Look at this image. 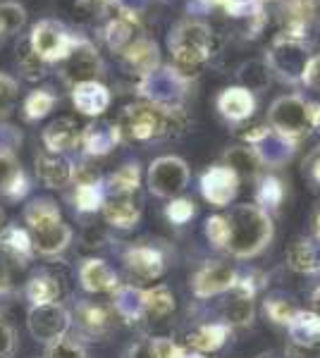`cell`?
<instances>
[{"label":"cell","instance_id":"obj_41","mask_svg":"<svg viewBox=\"0 0 320 358\" xmlns=\"http://www.w3.org/2000/svg\"><path fill=\"white\" fill-rule=\"evenodd\" d=\"M206 234L215 246H225L227 244V217L215 215L206 222Z\"/></svg>","mask_w":320,"mask_h":358},{"label":"cell","instance_id":"obj_28","mask_svg":"<svg viewBox=\"0 0 320 358\" xmlns=\"http://www.w3.org/2000/svg\"><path fill=\"white\" fill-rule=\"evenodd\" d=\"M17 65H20V72L25 74V79H29V82H36V79L46 74V62L32 50L29 38L20 41V45H17Z\"/></svg>","mask_w":320,"mask_h":358},{"label":"cell","instance_id":"obj_29","mask_svg":"<svg viewBox=\"0 0 320 358\" xmlns=\"http://www.w3.org/2000/svg\"><path fill=\"white\" fill-rule=\"evenodd\" d=\"M60 294V285L53 280V277H34L27 287V296L32 299L34 306H43V303H53Z\"/></svg>","mask_w":320,"mask_h":358},{"label":"cell","instance_id":"obj_1","mask_svg":"<svg viewBox=\"0 0 320 358\" xmlns=\"http://www.w3.org/2000/svg\"><path fill=\"white\" fill-rule=\"evenodd\" d=\"M167 45L172 53L170 67L187 82L191 77H199L201 67L215 53V34L206 22L184 20L170 31Z\"/></svg>","mask_w":320,"mask_h":358},{"label":"cell","instance_id":"obj_27","mask_svg":"<svg viewBox=\"0 0 320 358\" xmlns=\"http://www.w3.org/2000/svg\"><path fill=\"white\" fill-rule=\"evenodd\" d=\"M187 339H189V344L199 351H215L225 344L227 327L225 325H206V327H199L196 332H191Z\"/></svg>","mask_w":320,"mask_h":358},{"label":"cell","instance_id":"obj_25","mask_svg":"<svg viewBox=\"0 0 320 358\" xmlns=\"http://www.w3.org/2000/svg\"><path fill=\"white\" fill-rule=\"evenodd\" d=\"M0 192L5 194H17L25 192V177H22L20 167L13 153L0 151Z\"/></svg>","mask_w":320,"mask_h":358},{"label":"cell","instance_id":"obj_39","mask_svg":"<svg viewBox=\"0 0 320 358\" xmlns=\"http://www.w3.org/2000/svg\"><path fill=\"white\" fill-rule=\"evenodd\" d=\"M101 201L103 196L98 192L96 182H86L77 187V206L81 210H96V208H101Z\"/></svg>","mask_w":320,"mask_h":358},{"label":"cell","instance_id":"obj_22","mask_svg":"<svg viewBox=\"0 0 320 358\" xmlns=\"http://www.w3.org/2000/svg\"><path fill=\"white\" fill-rule=\"evenodd\" d=\"M260 153L256 148H246V146H232L230 151L225 153V167H230L237 177L239 175H256L260 167Z\"/></svg>","mask_w":320,"mask_h":358},{"label":"cell","instance_id":"obj_6","mask_svg":"<svg viewBox=\"0 0 320 358\" xmlns=\"http://www.w3.org/2000/svg\"><path fill=\"white\" fill-rule=\"evenodd\" d=\"M189 182V167L182 158L174 155H162L153 160L148 170V189L151 194L160 196V199H170L179 194Z\"/></svg>","mask_w":320,"mask_h":358},{"label":"cell","instance_id":"obj_44","mask_svg":"<svg viewBox=\"0 0 320 358\" xmlns=\"http://www.w3.org/2000/svg\"><path fill=\"white\" fill-rule=\"evenodd\" d=\"M48 358H86V356L81 351V346L65 342V339H57L48 349Z\"/></svg>","mask_w":320,"mask_h":358},{"label":"cell","instance_id":"obj_13","mask_svg":"<svg viewBox=\"0 0 320 358\" xmlns=\"http://www.w3.org/2000/svg\"><path fill=\"white\" fill-rule=\"evenodd\" d=\"M235 287V270L223 263H211L194 277V294L201 299Z\"/></svg>","mask_w":320,"mask_h":358},{"label":"cell","instance_id":"obj_19","mask_svg":"<svg viewBox=\"0 0 320 358\" xmlns=\"http://www.w3.org/2000/svg\"><path fill=\"white\" fill-rule=\"evenodd\" d=\"M289 332L294 349H311L320 344V315L318 313H294L289 320Z\"/></svg>","mask_w":320,"mask_h":358},{"label":"cell","instance_id":"obj_37","mask_svg":"<svg viewBox=\"0 0 320 358\" xmlns=\"http://www.w3.org/2000/svg\"><path fill=\"white\" fill-rule=\"evenodd\" d=\"M29 244H32V241H29V236L22 232V229L10 227V229H3V232H0V248L8 251V253H13L15 258L27 256Z\"/></svg>","mask_w":320,"mask_h":358},{"label":"cell","instance_id":"obj_52","mask_svg":"<svg viewBox=\"0 0 320 358\" xmlns=\"http://www.w3.org/2000/svg\"><path fill=\"white\" fill-rule=\"evenodd\" d=\"M313 301H316V308H318V315H320V289L316 292V296H313Z\"/></svg>","mask_w":320,"mask_h":358},{"label":"cell","instance_id":"obj_23","mask_svg":"<svg viewBox=\"0 0 320 358\" xmlns=\"http://www.w3.org/2000/svg\"><path fill=\"white\" fill-rule=\"evenodd\" d=\"M141 308L148 317L160 320V317L170 315L174 310V296L165 287H153V289L141 294Z\"/></svg>","mask_w":320,"mask_h":358},{"label":"cell","instance_id":"obj_34","mask_svg":"<svg viewBox=\"0 0 320 358\" xmlns=\"http://www.w3.org/2000/svg\"><path fill=\"white\" fill-rule=\"evenodd\" d=\"M79 317H81V322H84V325L89 327L91 332L108 330L110 322H113V315H110V310L106 308V306H96V303L81 306Z\"/></svg>","mask_w":320,"mask_h":358},{"label":"cell","instance_id":"obj_46","mask_svg":"<svg viewBox=\"0 0 320 358\" xmlns=\"http://www.w3.org/2000/svg\"><path fill=\"white\" fill-rule=\"evenodd\" d=\"M282 199V187L277 179H265L263 187H260V201L267 206H277Z\"/></svg>","mask_w":320,"mask_h":358},{"label":"cell","instance_id":"obj_30","mask_svg":"<svg viewBox=\"0 0 320 358\" xmlns=\"http://www.w3.org/2000/svg\"><path fill=\"white\" fill-rule=\"evenodd\" d=\"M132 41H134V24L130 20H125V17H118V20H113L106 27V43L113 50H118V53H122Z\"/></svg>","mask_w":320,"mask_h":358},{"label":"cell","instance_id":"obj_26","mask_svg":"<svg viewBox=\"0 0 320 358\" xmlns=\"http://www.w3.org/2000/svg\"><path fill=\"white\" fill-rule=\"evenodd\" d=\"M237 77H239V82H242V89L260 91L270 82V67H267L265 62H256V60L244 62L239 67V72H237Z\"/></svg>","mask_w":320,"mask_h":358},{"label":"cell","instance_id":"obj_33","mask_svg":"<svg viewBox=\"0 0 320 358\" xmlns=\"http://www.w3.org/2000/svg\"><path fill=\"white\" fill-rule=\"evenodd\" d=\"M289 265L294 270H301V273H311V270L318 268V256L311 241H299V244L289 248Z\"/></svg>","mask_w":320,"mask_h":358},{"label":"cell","instance_id":"obj_8","mask_svg":"<svg viewBox=\"0 0 320 358\" xmlns=\"http://www.w3.org/2000/svg\"><path fill=\"white\" fill-rule=\"evenodd\" d=\"M69 327V313L57 303H43L34 306L29 313V332L34 339L46 344H53L57 339L65 337Z\"/></svg>","mask_w":320,"mask_h":358},{"label":"cell","instance_id":"obj_20","mask_svg":"<svg viewBox=\"0 0 320 358\" xmlns=\"http://www.w3.org/2000/svg\"><path fill=\"white\" fill-rule=\"evenodd\" d=\"M79 280L84 285V289L89 292H110L118 287V275L108 268L103 261H86L79 270Z\"/></svg>","mask_w":320,"mask_h":358},{"label":"cell","instance_id":"obj_5","mask_svg":"<svg viewBox=\"0 0 320 358\" xmlns=\"http://www.w3.org/2000/svg\"><path fill=\"white\" fill-rule=\"evenodd\" d=\"M308 62V45L299 38H292L287 34H280V36L272 41L270 53L265 57V65L277 72L282 79H289V82H296L301 79V72H304Z\"/></svg>","mask_w":320,"mask_h":358},{"label":"cell","instance_id":"obj_15","mask_svg":"<svg viewBox=\"0 0 320 358\" xmlns=\"http://www.w3.org/2000/svg\"><path fill=\"white\" fill-rule=\"evenodd\" d=\"M81 141L79 124L72 117H57L55 122H50L43 131V143L50 153H62L74 148Z\"/></svg>","mask_w":320,"mask_h":358},{"label":"cell","instance_id":"obj_47","mask_svg":"<svg viewBox=\"0 0 320 358\" xmlns=\"http://www.w3.org/2000/svg\"><path fill=\"white\" fill-rule=\"evenodd\" d=\"M15 351V332L8 322L0 320V358H10Z\"/></svg>","mask_w":320,"mask_h":358},{"label":"cell","instance_id":"obj_18","mask_svg":"<svg viewBox=\"0 0 320 358\" xmlns=\"http://www.w3.org/2000/svg\"><path fill=\"white\" fill-rule=\"evenodd\" d=\"M218 108L225 117L230 120H246L253 115V108H256V101L251 96V91L242 89V86H232V89H225L223 94L218 98Z\"/></svg>","mask_w":320,"mask_h":358},{"label":"cell","instance_id":"obj_4","mask_svg":"<svg viewBox=\"0 0 320 358\" xmlns=\"http://www.w3.org/2000/svg\"><path fill=\"white\" fill-rule=\"evenodd\" d=\"M77 38L69 36V31L60 22L55 20H41L32 27L29 34V45L43 62H57L65 60L67 53Z\"/></svg>","mask_w":320,"mask_h":358},{"label":"cell","instance_id":"obj_17","mask_svg":"<svg viewBox=\"0 0 320 358\" xmlns=\"http://www.w3.org/2000/svg\"><path fill=\"white\" fill-rule=\"evenodd\" d=\"M32 232H34V246L41 253H46V256L60 253L69 244V239H72V229L67 224H62V220L41 224V227H34Z\"/></svg>","mask_w":320,"mask_h":358},{"label":"cell","instance_id":"obj_16","mask_svg":"<svg viewBox=\"0 0 320 358\" xmlns=\"http://www.w3.org/2000/svg\"><path fill=\"white\" fill-rule=\"evenodd\" d=\"M120 134H122L120 124L94 122L84 129V134H81V143H84V148L91 155H103V153H108L110 148H115V143L120 141Z\"/></svg>","mask_w":320,"mask_h":358},{"label":"cell","instance_id":"obj_40","mask_svg":"<svg viewBox=\"0 0 320 358\" xmlns=\"http://www.w3.org/2000/svg\"><path fill=\"white\" fill-rule=\"evenodd\" d=\"M17 98V82L8 74H0V117L13 108Z\"/></svg>","mask_w":320,"mask_h":358},{"label":"cell","instance_id":"obj_2","mask_svg":"<svg viewBox=\"0 0 320 358\" xmlns=\"http://www.w3.org/2000/svg\"><path fill=\"white\" fill-rule=\"evenodd\" d=\"M270 217L258 206H237L227 215V248L235 256H253L270 241Z\"/></svg>","mask_w":320,"mask_h":358},{"label":"cell","instance_id":"obj_45","mask_svg":"<svg viewBox=\"0 0 320 358\" xmlns=\"http://www.w3.org/2000/svg\"><path fill=\"white\" fill-rule=\"evenodd\" d=\"M167 217H170L172 222H187L191 215H194V203L191 201H172L170 206H167Z\"/></svg>","mask_w":320,"mask_h":358},{"label":"cell","instance_id":"obj_12","mask_svg":"<svg viewBox=\"0 0 320 358\" xmlns=\"http://www.w3.org/2000/svg\"><path fill=\"white\" fill-rule=\"evenodd\" d=\"M122 57H125V65L132 69V72L141 74V77H148L151 72L158 69L160 55H158V45L151 38H134V41L122 50Z\"/></svg>","mask_w":320,"mask_h":358},{"label":"cell","instance_id":"obj_49","mask_svg":"<svg viewBox=\"0 0 320 358\" xmlns=\"http://www.w3.org/2000/svg\"><path fill=\"white\" fill-rule=\"evenodd\" d=\"M132 358H155L153 349H151V342H144V344H139L137 349H134Z\"/></svg>","mask_w":320,"mask_h":358},{"label":"cell","instance_id":"obj_3","mask_svg":"<svg viewBox=\"0 0 320 358\" xmlns=\"http://www.w3.org/2000/svg\"><path fill=\"white\" fill-rule=\"evenodd\" d=\"M177 120H182L179 108H160V106H148V103H139V106H130L122 115L120 129H125L132 138L139 141H148V138H158L170 134L177 124Z\"/></svg>","mask_w":320,"mask_h":358},{"label":"cell","instance_id":"obj_11","mask_svg":"<svg viewBox=\"0 0 320 358\" xmlns=\"http://www.w3.org/2000/svg\"><path fill=\"white\" fill-rule=\"evenodd\" d=\"M72 101L74 108L81 115H89V117H96V115H103L110 106V91L103 84L94 82H81L74 84L72 89Z\"/></svg>","mask_w":320,"mask_h":358},{"label":"cell","instance_id":"obj_53","mask_svg":"<svg viewBox=\"0 0 320 358\" xmlns=\"http://www.w3.org/2000/svg\"><path fill=\"white\" fill-rule=\"evenodd\" d=\"M3 222H5V215H3V210H0V232H3Z\"/></svg>","mask_w":320,"mask_h":358},{"label":"cell","instance_id":"obj_42","mask_svg":"<svg viewBox=\"0 0 320 358\" xmlns=\"http://www.w3.org/2000/svg\"><path fill=\"white\" fill-rule=\"evenodd\" d=\"M301 82H304L311 91L320 94V55L308 57L304 72H301Z\"/></svg>","mask_w":320,"mask_h":358},{"label":"cell","instance_id":"obj_14","mask_svg":"<svg viewBox=\"0 0 320 358\" xmlns=\"http://www.w3.org/2000/svg\"><path fill=\"white\" fill-rule=\"evenodd\" d=\"M36 175L46 187L57 189V187H65L69 179L74 177V170L69 165L67 158H62L60 153H39L36 155Z\"/></svg>","mask_w":320,"mask_h":358},{"label":"cell","instance_id":"obj_43","mask_svg":"<svg viewBox=\"0 0 320 358\" xmlns=\"http://www.w3.org/2000/svg\"><path fill=\"white\" fill-rule=\"evenodd\" d=\"M265 310H267V315H270L275 322H280V325H289V320H292L296 313L287 301H267Z\"/></svg>","mask_w":320,"mask_h":358},{"label":"cell","instance_id":"obj_54","mask_svg":"<svg viewBox=\"0 0 320 358\" xmlns=\"http://www.w3.org/2000/svg\"><path fill=\"white\" fill-rule=\"evenodd\" d=\"M5 38V31H3V27H0V41H3Z\"/></svg>","mask_w":320,"mask_h":358},{"label":"cell","instance_id":"obj_32","mask_svg":"<svg viewBox=\"0 0 320 358\" xmlns=\"http://www.w3.org/2000/svg\"><path fill=\"white\" fill-rule=\"evenodd\" d=\"M25 22H27V10L22 8L20 3H15V0L0 3V27H3L5 36L17 34L22 27H25Z\"/></svg>","mask_w":320,"mask_h":358},{"label":"cell","instance_id":"obj_10","mask_svg":"<svg viewBox=\"0 0 320 358\" xmlns=\"http://www.w3.org/2000/svg\"><path fill=\"white\" fill-rule=\"evenodd\" d=\"M237 187H239V177L225 165L211 167V170L201 177V192L206 196V201H211L213 206L230 203L237 194Z\"/></svg>","mask_w":320,"mask_h":358},{"label":"cell","instance_id":"obj_51","mask_svg":"<svg viewBox=\"0 0 320 358\" xmlns=\"http://www.w3.org/2000/svg\"><path fill=\"white\" fill-rule=\"evenodd\" d=\"M311 172H313V177L320 182V151L311 158Z\"/></svg>","mask_w":320,"mask_h":358},{"label":"cell","instance_id":"obj_9","mask_svg":"<svg viewBox=\"0 0 320 358\" xmlns=\"http://www.w3.org/2000/svg\"><path fill=\"white\" fill-rule=\"evenodd\" d=\"M65 77L72 84H81V82H94V77L101 72V57H98V50L84 38H77L72 45V50L67 53L65 60Z\"/></svg>","mask_w":320,"mask_h":358},{"label":"cell","instance_id":"obj_55","mask_svg":"<svg viewBox=\"0 0 320 358\" xmlns=\"http://www.w3.org/2000/svg\"><path fill=\"white\" fill-rule=\"evenodd\" d=\"M318 236H320V215H318Z\"/></svg>","mask_w":320,"mask_h":358},{"label":"cell","instance_id":"obj_31","mask_svg":"<svg viewBox=\"0 0 320 358\" xmlns=\"http://www.w3.org/2000/svg\"><path fill=\"white\" fill-rule=\"evenodd\" d=\"M25 215H27V222H29V227H32V229L34 227H41V224L62 220L60 210H57V206L53 203V201H46V199L34 201V203L27 208Z\"/></svg>","mask_w":320,"mask_h":358},{"label":"cell","instance_id":"obj_48","mask_svg":"<svg viewBox=\"0 0 320 358\" xmlns=\"http://www.w3.org/2000/svg\"><path fill=\"white\" fill-rule=\"evenodd\" d=\"M306 110H308V124L320 127V106L318 103H306Z\"/></svg>","mask_w":320,"mask_h":358},{"label":"cell","instance_id":"obj_24","mask_svg":"<svg viewBox=\"0 0 320 358\" xmlns=\"http://www.w3.org/2000/svg\"><path fill=\"white\" fill-rule=\"evenodd\" d=\"M103 215L115 227H132L139 220V206L130 199H113L103 206Z\"/></svg>","mask_w":320,"mask_h":358},{"label":"cell","instance_id":"obj_35","mask_svg":"<svg viewBox=\"0 0 320 358\" xmlns=\"http://www.w3.org/2000/svg\"><path fill=\"white\" fill-rule=\"evenodd\" d=\"M53 106H55L53 94H48V91H34L25 101V115L27 120H41L53 110Z\"/></svg>","mask_w":320,"mask_h":358},{"label":"cell","instance_id":"obj_50","mask_svg":"<svg viewBox=\"0 0 320 358\" xmlns=\"http://www.w3.org/2000/svg\"><path fill=\"white\" fill-rule=\"evenodd\" d=\"M265 136H267V127H253V131H246V134H244L246 141H263Z\"/></svg>","mask_w":320,"mask_h":358},{"label":"cell","instance_id":"obj_36","mask_svg":"<svg viewBox=\"0 0 320 358\" xmlns=\"http://www.w3.org/2000/svg\"><path fill=\"white\" fill-rule=\"evenodd\" d=\"M139 179H141L139 177V167L125 165V167H120L115 175H110L108 184L113 187V192H118V194H132V192H137Z\"/></svg>","mask_w":320,"mask_h":358},{"label":"cell","instance_id":"obj_7","mask_svg":"<svg viewBox=\"0 0 320 358\" xmlns=\"http://www.w3.org/2000/svg\"><path fill=\"white\" fill-rule=\"evenodd\" d=\"M267 120H270V127L277 131V134H282L287 138L301 136L306 131V127H311V124H308L306 103L301 101L299 96L277 98V101L270 106Z\"/></svg>","mask_w":320,"mask_h":358},{"label":"cell","instance_id":"obj_38","mask_svg":"<svg viewBox=\"0 0 320 358\" xmlns=\"http://www.w3.org/2000/svg\"><path fill=\"white\" fill-rule=\"evenodd\" d=\"M225 317L230 325H246V322H251L253 317V303L249 296H239L235 299L230 306L225 308Z\"/></svg>","mask_w":320,"mask_h":358},{"label":"cell","instance_id":"obj_21","mask_svg":"<svg viewBox=\"0 0 320 358\" xmlns=\"http://www.w3.org/2000/svg\"><path fill=\"white\" fill-rule=\"evenodd\" d=\"M127 268L141 280H155L162 273V256L146 246L132 248V251H127Z\"/></svg>","mask_w":320,"mask_h":358}]
</instances>
